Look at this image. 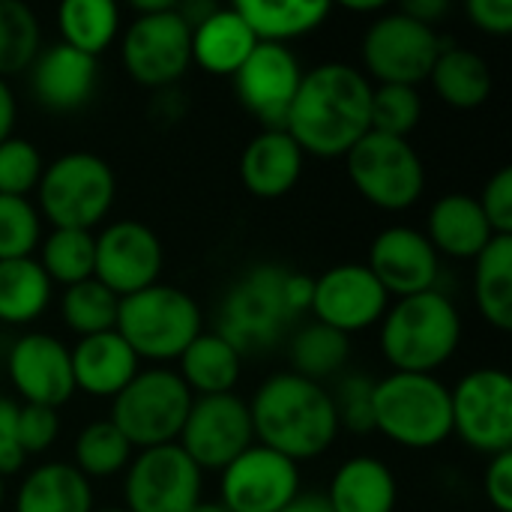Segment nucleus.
I'll return each mask as SVG.
<instances>
[{"instance_id": "obj_1", "label": "nucleus", "mask_w": 512, "mask_h": 512, "mask_svg": "<svg viewBox=\"0 0 512 512\" xmlns=\"http://www.w3.org/2000/svg\"><path fill=\"white\" fill-rule=\"evenodd\" d=\"M372 81L360 66L327 60L303 69L297 96L285 117V132L306 156L345 159L372 132Z\"/></svg>"}, {"instance_id": "obj_2", "label": "nucleus", "mask_w": 512, "mask_h": 512, "mask_svg": "<svg viewBox=\"0 0 512 512\" xmlns=\"http://www.w3.org/2000/svg\"><path fill=\"white\" fill-rule=\"evenodd\" d=\"M255 444L291 459L294 465L324 456L339 438V417L324 384L294 372L264 378L249 402Z\"/></svg>"}, {"instance_id": "obj_3", "label": "nucleus", "mask_w": 512, "mask_h": 512, "mask_svg": "<svg viewBox=\"0 0 512 512\" xmlns=\"http://www.w3.org/2000/svg\"><path fill=\"white\" fill-rule=\"evenodd\" d=\"M462 345V312L441 288L399 297L381 318L378 348L393 372L435 375Z\"/></svg>"}, {"instance_id": "obj_4", "label": "nucleus", "mask_w": 512, "mask_h": 512, "mask_svg": "<svg viewBox=\"0 0 512 512\" xmlns=\"http://www.w3.org/2000/svg\"><path fill=\"white\" fill-rule=\"evenodd\" d=\"M291 267L255 264L225 291L216 312V336H222L243 360L261 357L291 336L300 318L288 300Z\"/></svg>"}, {"instance_id": "obj_5", "label": "nucleus", "mask_w": 512, "mask_h": 512, "mask_svg": "<svg viewBox=\"0 0 512 512\" xmlns=\"http://www.w3.org/2000/svg\"><path fill=\"white\" fill-rule=\"evenodd\" d=\"M375 432L405 450H435L453 438L450 387L435 375L375 378Z\"/></svg>"}, {"instance_id": "obj_6", "label": "nucleus", "mask_w": 512, "mask_h": 512, "mask_svg": "<svg viewBox=\"0 0 512 512\" xmlns=\"http://www.w3.org/2000/svg\"><path fill=\"white\" fill-rule=\"evenodd\" d=\"M114 330L138 360L165 366L204 333V315L189 291L156 282L120 300Z\"/></svg>"}, {"instance_id": "obj_7", "label": "nucleus", "mask_w": 512, "mask_h": 512, "mask_svg": "<svg viewBox=\"0 0 512 512\" xmlns=\"http://www.w3.org/2000/svg\"><path fill=\"white\" fill-rule=\"evenodd\" d=\"M33 195L39 216L51 222V228L93 231L114 207L117 177L102 156L69 150L45 162Z\"/></svg>"}, {"instance_id": "obj_8", "label": "nucleus", "mask_w": 512, "mask_h": 512, "mask_svg": "<svg viewBox=\"0 0 512 512\" xmlns=\"http://www.w3.org/2000/svg\"><path fill=\"white\" fill-rule=\"evenodd\" d=\"M192 393L168 366L138 369V375L111 399V423L129 441V447L153 450L177 444L186 414L192 408Z\"/></svg>"}, {"instance_id": "obj_9", "label": "nucleus", "mask_w": 512, "mask_h": 512, "mask_svg": "<svg viewBox=\"0 0 512 512\" xmlns=\"http://www.w3.org/2000/svg\"><path fill=\"white\" fill-rule=\"evenodd\" d=\"M348 177L363 201L378 210H411L426 192V165L408 138L366 132L345 156Z\"/></svg>"}, {"instance_id": "obj_10", "label": "nucleus", "mask_w": 512, "mask_h": 512, "mask_svg": "<svg viewBox=\"0 0 512 512\" xmlns=\"http://www.w3.org/2000/svg\"><path fill=\"white\" fill-rule=\"evenodd\" d=\"M444 45L447 42L435 27L411 18L402 9H384L369 21L360 39L363 75L378 84L420 87Z\"/></svg>"}, {"instance_id": "obj_11", "label": "nucleus", "mask_w": 512, "mask_h": 512, "mask_svg": "<svg viewBox=\"0 0 512 512\" xmlns=\"http://www.w3.org/2000/svg\"><path fill=\"white\" fill-rule=\"evenodd\" d=\"M453 435L474 453L498 456L512 450V378L483 366L459 378L450 390Z\"/></svg>"}, {"instance_id": "obj_12", "label": "nucleus", "mask_w": 512, "mask_h": 512, "mask_svg": "<svg viewBox=\"0 0 512 512\" xmlns=\"http://www.w3.org/2000/svg\"><path fill=\"white\" fill-rule=\"evenodd\" d=\"M120 60L129 78L144 87L165 90L177 84L192 66V30L177 3L162 12L135 15L120 39Z\"/></svg>"}, {"instance_id": "obj_13", "label": "nucleus", "mask_w": 512, "mask_h": 512, "mask_svg": "<svg viewBox=\"0 0 512 512\" xmlns=\"http://www.w3.org/2000/svg\"><path fill=\"white\" fill-rule=\"evenodd\" d=\"M201 492L204 474L177 444L138 450L123 471V507L129 512H192Z\"/></svg>"}, {"instance_id": "obj_14", "label": "nucleus", "mask_w": 512, "mask_h": 512, "mask_svg": "<svg viewBox=\"0 0 512 512\" xmlns=\"http://www.w3.org/2000/svg\"><path fill=\"white\" fill-rule=\"evenodd\" d=\"M255 444L249 402L237 393L195 396L180 429L177 447L204 471H225Z\"/></svg>"}, {"instance_id": "obj_15", "label": "nucleus", "mask_w": 512, "mask_h": 512, "mask_svg": "<svg viewBox=\"0 0 512 512\" xmlns=\"http://www.w3.org/2000/svg\"><path fill=\"white\" fill-rule=\"evenodd\" d=\"M165 267V249L159 234L138 219H117L96 234L93 279L114 297L138 294L159 282Z\"/></svg>"}, {"instance_id": "obj_16", "label": "nucleus", "mask_w": 512, "mask_h": 512, "mask_svg": "<svg viewBox=\"0 0 512 512\" xmlns=\"http://www.w3.org/2000/svg\"><path fill=\"white\" fill-rule=\"evenodd\" d=\"M387 309H390V294L381 288V282L372 276L366 264L345 261L315 276L309 312L315 315L318 324H327L345 333L348 339L354 333L381 324Z\"/></svg>"}, {"instance_id": "obj_17", "label": "nucleus", "mask_w": 512, "mask_h": 512, "mask_svg": "<svg viewBox=\"0 0 512 512\" xmlns=\"http://www.w3.org/2000/svg\"><path fill=\"white\" fill-rule=\"evenodd\" d=\"M219 474V501L228 512H282L300 495V465L261 444Z\"/></svg>"}, {"instance_id": "obj_18", "label": "nucleus", "mask_w": 512, "mask_h": 512, "mask_svg": "<svg viewBox=\"0 0 512 512\" xmlns=\"http://www.w3.org/2000/svg\"><path fill=\"white\" fill-rule=\"evenodd\" d=\"M231 78L240 105L264 129H285L288 108L303 78V66L288 45L258 42Z\"/></svg>"}, {"instance_id": "obj_19", "label": "nucleus", "mask_w": 512, "mask_h": 512, "mask_svg": "<svg viewBox=\"0 0 512 512\" xmlns=\"http://www.w3.org/2000/svg\"><path fill=\"white\" fill-rule=\"evenodd\" d=\"M366 267L390 294V300L423 294L441 282V255L414 225H387L369 246Z\"/></svg>"}, {"instance_id": "obj_20", "label": "nucleus", "mask_w": 512, "mask_h": 512, "mask_svg": "<svg viewBox=\"0 0 512 512\" xmlns=\"http://www.w3.org/2000/svg\"><path fill=\"white\" fill-rule=\"evenodd\" d=\"M6 372L21 405L60 408L75 393L69 348L48 333H24L6 354Z\"/></svg>"}, {"instance_id": "obj_21", "label": "nucleus", "mask_w": 512, "mask_h": 512, "mask_svg": "<svg viewBox=\"0 0 512 512\" xmlns=\"http://www.w3.org/2000/svg\"><path fill=\"white\" fill-rule=\"evenodd\" d=\"M27 75H30V90L36 102L48 111L66 114L90 102L96 90V78H99V60L63 42H51L36 54Z\"/></svg>"}, {"instance_id": "obj_22", "label": "nucleus", "mask_w": 512, "mask_h": 512, "mask_svg": "<svg viewBox=\"0 0 512 512\" xmlns=\"http://www.w3.org/2000/svg\"><path fill=\"white\" fill-rule=\"evenodd\" d=\"M306 168V153L285 129H261L240 153L237 174L249 195L276 201L294 192Z\"/></svg>"}, {"instance_id": "obj_23", "label": "nucleus", "mask_w": 512, "mask_h": 512, "mask_svg": "<svg viewBox=\"0 0 512 512\" xmlns=\"http://www.w3.org/2000/svg\"><path fill=\"white\" fill-rule=\"evenodd\" d=\"M69 357L75 390L93 399H114L141 369V360L117 330L78 339L75 348H69Z\"/></svg>"}, {"instance_id": "obj_24", "label": "nucleus", "mask_w": 512, "mask_h": 512, "mask_svg": "<svg viewBox=\"0 0 512 512\" xmlns=\"http://www.w3.org/2000/svg\"><path fill=\"white\" fill-rule=\"evenodd\" d=\"M432 249L453 261H474L495 237L489 219L483 216L474 195L450 192L441 195L426 216V231Z\"/></svg>"}, {"instance_id": "obj_25", "label": "nucleus", "mask_w": 512, "mask_h": 512, "mask_svg": "<svg viewBox=\"0 0 512 512\" xmlns=\"http://www.w3.org/2000/svg\"><path fill=\"white\" fill-rule=\"evenodd\" d=\"M324 498L333 512H396L399 483L387 462L351 456L333 471Z\"/></svg>"}, {"instance_id": "obj_26", "label": "nucleus", "mask_w": 512, "mask_h": 512, "mask_svg": "<svg viewBox=\"0 0 512 512\" xmlns=\"http://www.w3.org/2000/svg\"><path fill=\"white\" fill-rule=\"evenodd\" d=\"M255 45V33L234 6H216L210 18L192 27V63L210 75H234Z\"/></svg>"}, {"instance_id": "obj_27", "label": "nucleus", "mask_w": 512, "mask_h": 512, "mask_svg": "<svg viewBox=\"0 0 512 512\" xmlns=\"http://www.w3.org/2000/svg\"><path fill=\"white\" fill-rule=\"evenodd\" d=\"M93 486L72 462H42L15 489V512H93Z\"/></svg>"}, {"instance_id": "obj_28", "label": "nucleus", "mask_w": 512, "mask_h": 512, "mask_svg": "<svg viewBox=\"0 0 512 512\" xmlns=\"http://www.w3.org/2000/svg\"><path fill=\"white\" fill-rule=\"evenodd\" d=\"M234 9L258 42L273 45H288L291 39L318 30L333 12L327 0H237Z\"/></svg>"}, {"instance_id": "obj_29", "label": "nucleus", "mask_w": 512, "mask_h": 512, "mask_svg": "<svg viewBox=\"0 0 512 512\" xmlns=\"http://www.w3.org/2000/svg\"><path fill=\"white\" fill-rule=\"evenodd\" d=\"M432 90L441 102L459 111L480 108L492 96V66L483 54L462 48V45H444L429 78Z\"/></svg>"}, {"instance_id": "obj_30", "label": "nucleus", "mask_w": 512, "mask_h": 512, "mask_svg": "<svg viewBox=\"0 0 512 512\" xmlns=\"http://www.w3.org/2000/svg\"><path fill=\"white\" fill-rule=\"evenodd\" d=\"M177 375L192 396L237 393L243 375V357L216 333H201L177 357Z\"/></svg>"}, {"instance_id": "obj_31", "label": "nucleus", "mask_w": 512, "mask_h": 512, "mask_svg": "<svg viewBox=\"0 0 512 512\" xmlns=\"http://www.w3.org/2000/svg\"><path fill=\"white\" fill-rule=\"evenodd\" d=\"M474 303L501 333L512 327V234H495L474 258Z\"/></svg>"}, {"instance_id": "obj_32", "label": "nucleus", "mask_w": 512, "mask_h": 512, "mask_svg": "<svg viewBox=\"0 0 512 512\" xmlns=\"http://www.w3.org/2000/svg\"><path fill=\"white\" fill-rule=\"evenodd\" d=\"M54 285L36 258L0 261V324L24 327L45 315Z\"/></svg>"}, {"instance_id": "obj_33", "label": "nucleus", "mask_w": 512, "mask_h": 512, "mask_svg": "<svg viewBox=\"0 0 512 512\" xmlns=\"http://www.w3.org/2000/svg\"><path fill=\"white\" fill-rule=\"evenodd\" d=\"M351 357V339L327 324H303L288 339V363L294 375L324 384L330 378H339Z\"/></svg>"}, {"instance_id": "obj_34", "label": "nucleus", "mask_w": 512, "mask_h": 512, "mask_svg": "<svg viewBox=\"0 0 512 512\" xmlns=\"http://www.w3.org/2000/svg\"><path fill=\"white\" fill-rule=\"evenodd\" d=\"M57 30V42L99 60L120 33V6L114 0H63L57 6Z\"/></svg>"}, {"instance_id": "obj_35", "label": "nucleus", "mask_w": 512, "mask_h": 512, "mask_svg": "<svg viewBox=\"0 0 512 512\" xmlns=\"http://www.w3.org/2000/svg\"><path fill=\"white\" fill-rule=\"evenodd\" d=\"M39 267L51 279V285H78L84 279H93V261H96V234L93 231H75V228H51V234L39 243Z\"/></svg>"}, {"instance_id": "obj_36", "label": "nucleus", "mask_w": 512, "mask_h": 512, "mask_svg": "<svg viewBox=\"0 0 512 512\" xmlns=\"http://www.w3.org/2000/svg\"><path fill=\"white\" fill-rule=\"evenodd\" d=\"M132 456L135 450L108 417L87 423L72 444V468L87 480H108L123 474Z\"/></svg>"}, {"instance_id": "obj_37", "label": "nucleus", "mask_w": 512, "mask_h": 512, "mask_svg": "<svg viewBox=\"0 0 512 512\" xmlns=\"http://www.w3.org/2000/svg\"><path fill=\"white\" fill-rule=\"evenodd\" d=\"M42 51L39 15L24 0H0V78L27 72Z\"/></svg>"}, {"instance_id": "obj_38", "label": "nucleus", "mask_w": 512, "mask_h": 512, "mask_svg": "<svg viewBox=\"0 0 512 512\" xmlns=\"http://www.w3.org/2000/svg\"><path fill=\"white\" fill-rule=\"evenodd\" d=\"M117 306H120V297H114L96 279H84L78 285H69V288H63V297H60L63 324L78 339L114 330V324H117Z\"/></svg>"}, {"instance_id": "obj_39", "label": "nucleus", "mask_w": 512, "mask_h": 512, "mask_svg": "<svg viewBox=\"0 0 512 512\" xmlns=\"http://www.w3.org/2000/svg\"><path fill=\"white\" fill-rule=\"evenodd\" d=\"M423 117L420 87L405 84H375L372 87V132L408 138Z\"/></svg>"}, {"instance_id": "obj_40", "label": "nucleus", "mask_w": 512, "mask_h": 512, "mask_svg": "<svg viewBox=\"0 0 512 512\" xmlns=\"http://www.w3.org/2000/svg\"><path fill=\"white\" fill-rule=\"evenodd\" d=\"M42 243V216L30 198L0 195V261L33 258Z\"/></svg>"}, {"instance_id": "obj_41", "label": "nucleus", "mask_w": 512, "mask_h": 512, "mask_svg": "<svg viewBox=\"0 0 512 512\" xmlns=\"http://www.w3.org/2000/svg\"><path fill=\"white\" fill-rule=\"evenodd\" d=\"M339 429L351 435L375 432V378L363 372H342L330 390Z\"/></svg>"}, {"instance_id": "obj_42", "label": "nucleus", "mask_w": 512, "mask_h": 512, "mask_svg": "<svg viewBox=\"0 0 512 512\" xmlns=\"http://www.w3.org/2000/svg\"><path fill=\"white\" fill-rule=\"evenodd\" d=\"M42 153L21 135H12L0 144V195L30 198L42 177Z\"/></svg>"}, {"instance_id": "obj_43", "label": "nucleus", "mask_w": 512, "mask_h": 512, "mask_svg": "<svg viewBox=\"0 0 512 512\" xmlns=\"http://www.w3.org/2000/svg\"><path fill=\"white\" fill-rule=\"evenodd\" d=\"M57 435H60V414L54 408L18 402L15 438H18V447L24 450V456H39V453L51 450Z\"/></svg>"}, {"instance_id": "obj_44", "label": "nucleus", "mask_w": 512, "mask_h": 512, "mask_svg": "<svg viewBox=\"0 0 512 512\" xmlns=\"http://www.w3.org/2000/svg\"><path fill=\"white\" fill-rule=\"evenodd\" d=\"M477 204H480V210H483V216L489 219V225H492V231H495V234H512V168L510 165L498 168V171L486 180L483 192L477 195Z\"/></svg>"}, {"instance_id": "obj_45", "label": "nucleus", "mask_w": 512, "mask_h": 512, "mask_svg": "<svg viewBox=\"0 0 512 512\" xmlns=\"http://www.w3.org/2000/svg\"><path fill=\"white\" fill-rule=\"evenodd\" d=\"M15 423H18V402L9 396H0V477L3 480L18 474L27 462L15 438Z\"/></svg>"}, {"instance_id": "obj_46", "label": "nucleus", "mask_w": 512, "mask_h": 512, "mask_svg": "<svg viewBox=\"0 0 512 512\" xmlns=\"http://www.w3.org/2000/svg\"><path fill=\"white\" fill-rule=\"evenodd\" d=\"M483 492L498 512H512V450L489 459L483 474Z\"/></svg>"}, {"instance_id": "obj_47", "label": "nucleus", "mask_w": 512, "mask_h": 512, "mask_svg": "<svg viewBox=\"0 0 512 512\" xmlns=\"http://www.w3.org/2000/svg\"><path fill=\"white\" fill-rule=\"evenodd\" d=\"M468 18L489 36H510L512 0H468Z\"/></svg>"}, {"instance_id": "obj_48", "label": "nucleus", "mask_w": 512, "mask_h": 512, "mask_svg": "<svg viewBox=\"0 0 512 512\" xmlns=\"http://www.w3.org/2000/svg\"><path fill=\"white\" fill-rule=\"evenodd\" d=\"M399 9L408 12L411 18H417V21L435 27V24L450 12V0H408V3H402Z\"/></svg>"}, {"instance_id": "obj_49", "label": "nucleus", "mask_w": 512, "mask_h": 512, "mask_svg": "<svg viewBox=\"0 0 512 512\" xmlns=\"http://www.w3.org/2000/svg\"><path fill=\"white\" fill-rule=\"evenodd\" d=\"M15 120H18V102L6 78H0V144L15 135Z\"/></svg>"}, {"instance_id": "obj_50", "label": "nucleus", "mask_w": 512, "mask_h": 512, "mask_svg": "<svg viewBox=\"0 0 512 512\" xmlns=\"http://www.w3.org/2000/svg\"><path fill=\"white\" fill-rule=\"evenodd\" d=\"M282 512H333L321 492H300Z\"/></svg>"}, {"instance_id": "obj_51", "label": "nucleus", "mask_w": 512, "mask_h": 512, "mask_svg": "<svg viewBox=\"0 0 512 512\" xmlns=\"http://www.w3.org/2000/svg\"><path fill=\"white\" fill-rule=\"evenodd\" d=\"M168 6H174V0H135V3H132L135 15H150V12H162V9H168Z\"/></svg>"}, {"instance_id": "obj_52", "label": "nucleus", "mask_w": 512, "mask_h": 512, "mask_svg": "<svg viewBox=\"0 0 512 512\" xmlns=\"http://www.w3.org/2000/svg\"><path fill=\"white\" fill-rule=\"evenodd\" d=\"M192 512H228L225 507H222V501H198L195 507H192Z\"/></svg>"}, {"instance_id": "obj_53", "label": "nucleus", "mask_w": 512, "mask_h": 512, "mask_svg": "<svg viewBox=\"0 0 512 512\" xmlns=\"http://www.w3.org/2000/svg\"><path fill=\"white\" fill-rule=\"evenodd\" d=\"M3 501H6V480L0 477V507H3Z\"/></svg>"}, {"instance_id": "obj_54", "label": "nucleus", "mask_w": 512, "mask_h": 512, "mask_svg": "<svg viewBox=\"0 0 512 512\" xmlns=\"http://www.w3.org/2000/svg\"><path fill=\"white\" fill-rule=\"evenodd\" d=\"M93 512H129L126 507H105V510H93Z\"/></svg>"}]
</instances>
